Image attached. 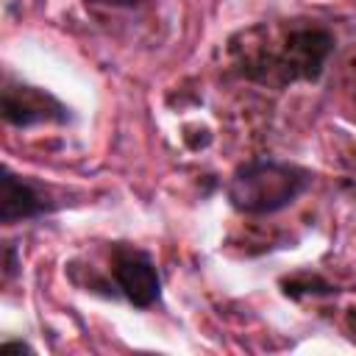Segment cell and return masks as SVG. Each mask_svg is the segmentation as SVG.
<instances>
[{"mask_svg": "<svg viewBox=\"0 0 356 356\" xmlns=\"http://www.w3.org/2000/svg\"><path fill=\"white\" fill-rule=\"evenodd\" d=\"M14 273H17V248L8 242V245H6V264H3V275H6V278H11Z\"/></svg>", "mask_w": 356, "mask_h": 356, "instance_id": "obj_6", "label": "cell"}, {"mask_svg": "<svg viewBox=\"0 0 356 356\" xmlns=\"http://www.w3.org/2000/svg\"><path fill=\"white\" fill-rule=\"evenodd\" d=\"M61 209V200L47 184L17 175L11 167H3L0 178V220L3 225L39 220Z\"/></svg>", "mask_w": 356, "mask_h": 356, "instance_id": "obj_5", "label": "cell"}, {"mask_svg": "<svg viewBox=\"0 0 356 356\" xmlns=\"http://www.w3.org/2000/svg\"><path fill=\"white\" fill-rule=\"evenodd\" d=\"M312 172L306 167L278 159H250L239 164L228 184V200L242 214H275L292 206L309 186Z\"/></svg>", "mask_w": 356, "mask_h": 356, "instance_id": "obj_2", "label": "cell"}, {"mask_svg": "<svg viewBox=\"0 0 356 356\" xmlns=\"http://www.w3.org/2000/svg\"><path fill=\"white\" fill-rule=\"evenodd\" d=\"M3 350H33V348L25 342H3Z\"/></svg>", "mask_w": 356, "mask_h": 356, "instance_id": "obj_8", "label": "cell"}, {"mask_svg": "<svg viewBox=\"0 0 356 356\" xmlns=\"http://www.w3.org/2000/svg\"><path fill=\"white\" fill-rule=\"evenodd\" d=\"M114 292L136 309H150L161 300V273L153 256L134 245H114L111 250Z\"/></svg>", "mask_w": 356, "mask_h": 356, "instance_id": "obj_3", "label": "cell"}, {"mask_svg": "<svg viewBox=\"0 0 356 356\" xmlns=\"http://www.w3.org/2000/svg\"><path fill=\"white\" fill-rule=\"evenodd\" d=\"M242 44L231 39V56L236 61L239 75L264 83V86H286L295 81H317L337 50V39L323 25H292L273 47L270 36L256 39L253 31L239 33Z\"/></svg>", "mask_w": 356, "mask_h": 356, "instance_id": "obj_1", "label": "cell"}, {"mask_svg": "<svg viewBox=\"0 0 356 356\" xmlns=\"http://www.w3.org/2000/svg\"><path fill=\"white\" fill-rule=\"evenodd\" d=\"M0 111H3V120L14 128H33L42 122L64 125L72 120L70 108L56 95H50L47 89L31 86L25 81H17L14 75H6L3 81Z\"/></svg>", "mask_w": 356, "mask_h": 356, "instance_id": "obj_4", "label": "cell"}, {"mask_svg": "<svg viewBox=\"0 0 356 356\" xmlns=\"http://www.w3.org/2000/svg\"><path fill=\"white\" fill-rule=\"evenodd\" d=\"M86 3H92V6H114V8H131V6H136V3H142V0H86Z\"/></svg>", "mask_w": 356, "mask_h": 356, "instance_id": "obj_7", "label": "cell"}]
</instances>
